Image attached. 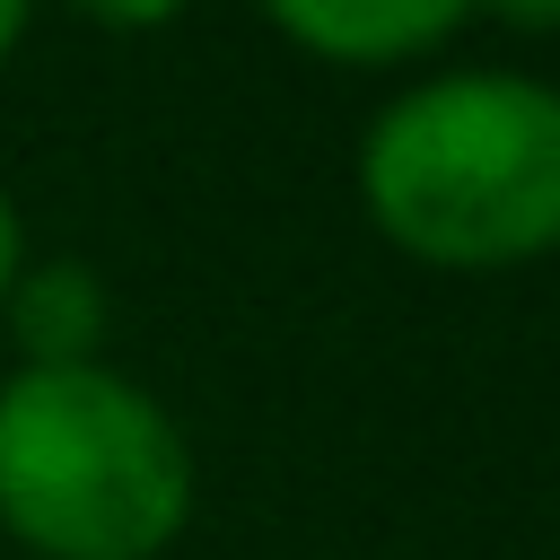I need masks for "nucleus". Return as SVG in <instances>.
<instances>
[{"instance_id":"nucleus-1","label":"nucleus","mask_w":560,"mask_h":560,"mask_svg":"<svg viewBox=\"0 0 560 560\" xmlns=\"http://www.w3.org/2000/svg\"><path fill=\"white\" fill-rule=\"evenodd\" d=\"M368 219L446 271H490L560 245V88L446 70L402 88L359 140Z\"/></svg>"},{"instance_id":"nucleus-2","label":"nucleus","mask_w":560,"mask_h":560,"mask_svg":"<svg viewBox=\"0 0 560 560\" xmlns=\"http://www.w3.org/2000/svg\"><path fill=\"white\" fill-rule=\"evenodd\" d=\"M192 516L184 429L114 368H18L0 385V525L44 560H158Z\"/></svg>"},{"instance_id":"nucleus-3","label":"nucleus","mask_w":560,"mask_h":560,"mask_svg":"<svg viewBox=\"0 0 560 560\" xmlns=\"http://www.w3.org/2000/svg\"><path fill=\"white\" fill-rule=\"evenodd\" d=\"M262 9L324 61H402L472 18V0H262Z\"/></svg>"},{"instance_id":"nucleus-4","label":"nucleus","mask_w":560,"mask_h":560,"mask_svg":"<svg viewBox=\"0 0 560 560\" xmlns=\"http://www.w3.org/2000/svg\"><path fill=\"white\" fill-rule=\"evenodd\" d=\"M9 332L26 350V368H79L105 341V280L88 262H35L9 280Z\"/></svg>"},{"instance_id":"nucleus-5","label":"nucleus","mask_w":560,"mask_h":560,"mask_svg":"<svg viewBox=\"0 0 560 560\" xmlns=\"http://www.w3.org/2000/svg\"><path fill=\"white\" fill-rule=\"evenodd\" d=\"M88 18H105V26H166L184 0H79Z\"/></svg>"},{"instance_id":"nucleus-6","label":"nucleus","mask_w":560,"mask_h":560,"mask_svg":"<svg viewBox=\"0 0 560 560\" xmlns=\"http://www.w3.org/2000/svg\"><path fill=\"white\" fill-rule=\"evenodd\" d=\"M472 9H490L508 26H560V0H472Z\"/></svg>"},{"instance_id":"nucleus-7","label":"nucleus","mask_w":560,"mask_h":560,"mask_svg":"<svg viewBox=\"0 0 560 560\" xmlns=\"http://www.w3.org/2000/svg\"><path fill=\"white\" fill-rule=\"evenodd\" d=\"M26 271V254H18V210H9V192H0V306H9V280Z\"/></svg>"},{"instance_id":"nucleus-8","label":"nucleus","mask_w":560,"mask_h":560,"mask_svg":"<svg viewBox=\"0 0 560 560\" xmlns=\"http://www.w3.org/2000/svg\"><path fill=\"white\" fill-rule=\"evenodd\" d=\"M26 9H35V0H0V61H9V44L26 35Z\"/></svg>"}]
</instances>
